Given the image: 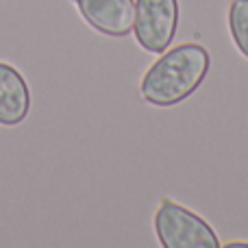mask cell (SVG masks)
<instances>
[{
  "instance_id": "1",
  "label": "cell",
  "mask_w": 248,
  "mask_h": 248,
  "mask_svg": "<svg viewBox=\"0 0 248 248\" xmlns=\"http://www.w3.org/2000/svg\"><path fill=\"white\" fill-rule=\"evenodd\" d=\"M211 55L202 44L185 42L168 48L140 81V94L153 107H176L205 83Z\"/></svg>"
},
{
  "instance_id": "4",
  "label": "cell",
  "mask_w": 248,
  "mask_h": 248,
  "mask_svg": "<svg viewBox=\"0 0 248 248\" xmlns=\"http://www.w3.org/2000/svg\"><path fill=\"white\" fill-rule=\"evenodd\" d=\"M81 17L107 37H126L133 33L135 0H72Z\"/></svg>"
},
{
  "instance_id": "6",
  "label": "cell",
  "mask_w": 248,
  "mask_h": 248,
  "mask_svg": "<svg viewBox=\"0 0 248 248\" xmlns=\"http://www.w3.org/2000/svg\"><path fill=\"white\" fill-rule=\"evenodd\" d=\"M227 24L237 52L248 61V0H231L227 11Z\"/></svg>"
},
{
  "instance_id": "2",
  "label": "cell",
  "mask_w": 248,
  "mask_h": 248,
  "mask_svg": "<svg viewBox=\"0 0 248 248\" xmlns=\"http://www.w3.org/2000/svg\"><path fill=\"white\" fill-rule=\"evenodd\" d=\"M153 224L163 248H220V237L211 224L172 198H161Z\"/></svg>"
},
{
  "instance_id": "3",
  "label": "cell",
  "mask_w": 248,
  "mask_h": 248,
  "mask_svg": "<svg viewBox=\"0 0 248 248\" xmlns=\"http://www.w3.org/2000/svg\"><path fill=\"white\" fill-rule=\"evenodd\" d=\"M179 0H135L133 35L141 50L161 55L170 48L179 29Z\"/></svg>"
},
{
  "instance_id": "5",
  "label": "cell",
  "mask_w": 248,
  "mask_h": 248,
  "mask_svg": "<svg viewBox=\"0 0 248 248\" xmlns=\"http://www.w3.org/2000/svg\"><path fill=\"white\" fill-rule=\"evenodd\" d=\"M31 90L16 65L0 61V126H17L29 118Z\"/></svg>"
}]
</instances>
